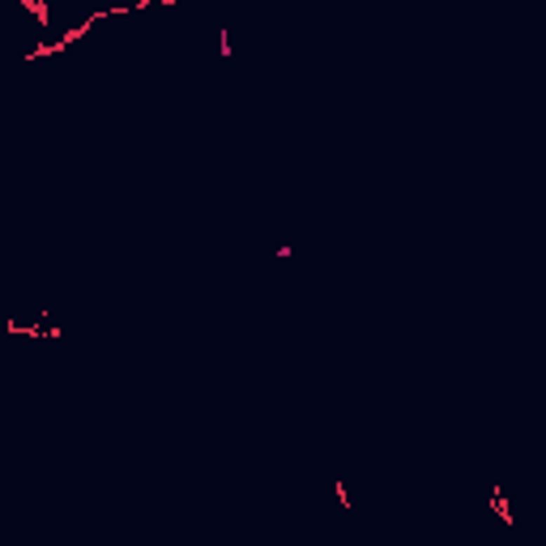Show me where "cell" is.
<instances>
[{
    "label": "cell",
    "mask_w": 546,
    "mask_h": 546,
    "mask_svg": "<svg viewBox=\"0 0 546 546\" xmlns=\"http://www.w3.org/2000/svg\"><path fill=\"white\" fill-rule=\"evenodd\" d=\"M22 9H26V13H34V22H39V26H47V22H51V9L43 5V0H22Z\"/></svg>",
    "instance_id": "obj_1"
},
{
    "label": "cell",
    "mask_w": 546,
    "mask_h": 546,
    "mask_svg": "<svg viewBox=\"0 0 546 546\" xmlns=\"http://www.w3.org/2000/svg\"><path fill=\"white\" fill-rule=\"evenodd\" d=\"M218 56L231 60L235 56V43H231V30H218Z\"/></svg>",
    "instance_id": "obj_2"
},
{
    "label": "cell",
    "mask_w": 546,
    "mask_h": 546,
    "mask_svg": "<svg viewBox=\"0 0 546 546\" xmlns=\"http://www.w3.org/2000/svg\"><path fill=\"white\" fill-rule=\"evenodd\" d=\"M491 504H495V512H500V521H504V525H512V512H508V500H504V491H495V495H491Z\"/></svg>",
    "instance_id": "obj_3"
}]
</instances>
